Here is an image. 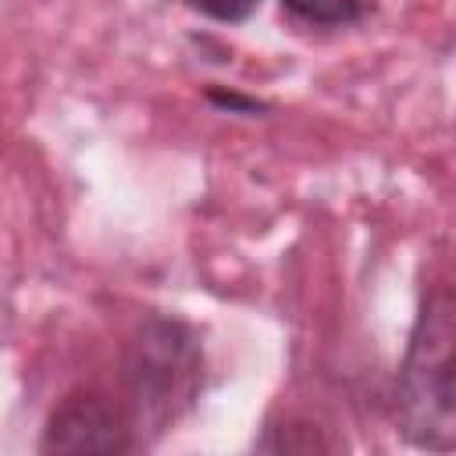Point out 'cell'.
<instances>
[{
	"instance_id": "obj_1",
	"label": "cell",
	"mask_w": 456,
	"mask_h": 456,
	"mask_svg": "<svg viewBox=\"0 0 456 456\" xmlns=\"http://www.w3.org/2000/svg\"><path fill=\"white\" fill-rule=\"evenodd\" d=\"M121 378L128 392V428L135 445L175 428L203 388V342L196 328L171 314L146 317L125 346Z\"/></svg>"
},
{
	"instance_id": "obj_2",
	"label": "cell",
	"mask_w": 456,
	"mask_h": 456,
	"mask_svg": "<svg viewBox=\"0 0 456 456\" xmlns=\"http://www.w3.org/2000/svg\"><path fill=\"white\" fill-rule=\"evenodd\" d=\"M452 303L435 289L410 331V346L395 378V424L410 445L449 452L456 442L452 395Z\"/></svg>"
},
{
	"instance_id": "obj_3",
	"label": "cell",
	"mask_w": 456,
	"mask_h": 456,
	"mask_svg": "<svg viewBox=\"0 0 456 456\" xmlns=\"http://www.w3.org/2000/svg\"><path fill=\"white\" fill-rule=\"evenodd\" d=\"M135 449L128 417L100 392L75 388L68 392L39 438V452H128Z\"/></svg>"
},
{
	"instance_id": "obj_4",
	"label": "cell",
	"mask_w": 456,
	"mask_h": 456,
	"mask_svg": "<svg viewBox=\"0 0 456 456\" xmlns=\"http://www.w3.org/2000/svg\"><path fill=\"white\" fill-rule=\"evenodd\" d=\"M281 11L303 28H349L367 18V0H281Z\"/></svg>"
},
{
	"instance_id": "obj_5",
	"label": "cell",
	"mask_w": 456,
	"mask_h": 456,
	"mask_svg": "<svg viewBox=\"0 0 456 456\" xmlns=\"http://www.w3.org/2000/svg\"><path fill=\"white\" fill-rule=\"evenodd\" d=\"M185 7L221 25H242L256 14L260 0H185Z\"/></svg>"
},
{
	"instance_id": "obj_6",
	"label": "cell",
	"mask_w": 456,
	"mask_h": 456,
	"mask_svg": "<svg viewBox=\"0 0 456 456\" xmlns=\"http://www.w3.org/2000/svg\"><path fill=\"white\" fill-rule=\"evenodd\" d=\"M207 100H210L217 110H228V114H260V110H267L264 100L242 96V93H235V89H217V86L207 89Z\"/></svg>"
}]
</instances>
